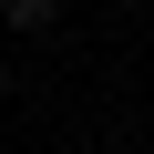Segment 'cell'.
<instances>
[{
  "label": "cell",
  "mask_w": 154,
  "mask_h": 154,
  "mask_svg": "<svg viewBox=\"0 0 154 154\" xmlns=\"http://www.w3.org/2000/svg\"><path fill=\"white\" fill-rule=\"evenodd\" d=\"M0 103H11V82H0Z\"/></svg>",
  "instance_id": "obj_2"
},
{
  "label": "cell",
  "mask_w": 154,
  "mask_h": 154,
  "mask_svg": "<svg viewBox=\"0 0 154 154\" xmlns=\"http://www.w3.org/2000/svg\"><path fill=\"white\" fill-rule=\"evenodd\" d=\"M62 0H0V31H51Z\"/></svg>",
  "instance_id": "obj_1"
}]
</instances>
